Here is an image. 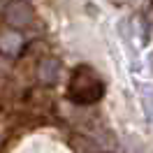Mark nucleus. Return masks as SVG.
I'll return each mask as SVG.
<instances>
[{
  "label": "nucleus",
  "instance_id": "7ed1b4c3",
  "mask_svg": "<svg viewBox=\"0 0 153 153\" xmlns=\"http://www.w3.org/2000/svg\"><path fill=\"white\" fill-rule=\"evenodd\" d=\"M26 49V37L19 28H5L0 30V53L7 58H19Z\"/></svg>",
  "mask_w": 153,
  "mask_h": 153
},
{
  "label": "nucleus",
  "instance_id": "f03ea898",
  "mask_svg": "<svg viewBox=\"0 0 153 153\" xmlns=\"http://www.w3.org/2000/svg\"><path fill=\"white\" fill-rule=\"evenodd\" d=\"M35 19V12L28 5V0H12L5 7V23L10 28H28Z\"/></svg>",
  "mask_w": 153,
  "mask_h": 153
},
{
  "label": "nucleus",
  "instance_id": "20e7f679",
  "mask_svg": "<svg viewBox=\"0 0 153 153\" xmlns=\"http://www.w3.org/2000/svg\"><path fill=\"white\" fill-rule=\"evenodd\" d=\"M58 76H60V60L53 56H47L39 60L37 65V79L39 84H44V86H53L58 81Z\"/></svg>",
  "mask_w": 153,
  "mask_h": 153
},
{
  "label": "nucleus",
  "instance_id": "f257e3e1",
  "mask_svg": "<svg viewBox=\"0 0 153 153\" xmlns=\"http://www.w3.org/2000/svg\"><path fill=\"white\" fill-rule=\"evenodd\" d=\"M105 95V84L102 79L91 72L88 67H79L67 84V97L76 105H95L100 97Z\"/></svg>",
  "mask_w": 153,
  "mask_h": 153
}]
</instances>
